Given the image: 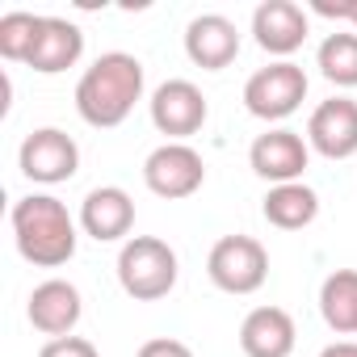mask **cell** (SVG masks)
<instances>
[{
    "mask_svg": "<svg viewBox=\"0 0 357 357\" xmlns=\"http://www.w3.org/2000/svg\"><path fill=\"white\" fill-rule=\"evenodd\" d=\"M143 97V63L126 51H109L101 55L76 84V109L89 126H118L126 122V114L135 109V101Z\"/></svg>",
    "mask_w": 357,
    "mask_h": 357,
    "instance_id": "obj_1",
    "label": "cell"
},
{
    "mask_svg": "<svg viewBox=\"0 0 357 357\" xmlns=\"http://www.w3.org/2000/svg\"><path fill=\"white\" fill-rule=\"evenodd\" d=\"M13 236H17L22 257L43 269H55V265L72 261V252H76L72 215L51 194H30L13 206Z\"/></svg>",
    "mask_w": 357,
    "mask_h": 357,
    "instance_id": "obj_2",
    "label": "cell"
},
{
    "mask_svg": "<svg viewBox=\"0 0 357 357\" xmlns=\"http://www.w3.org/2000/svg\"><path fill=\"white\" fill-rule=\"evenodd\" d=\"M118 282L130 298L155 303L176 286V252L155 236H135L118 252Z\"/></svg>",
    "mask_w": 357,
    "mask_h": 357,
    "instance_id": "obj_3",
    "label": "cell"
},
{
    "mask_svg": "<svg viewBox=\"0 0 357 357\" xmlns=\"http://www.w3.org/2000/svg\"><path fill=\"white\" fill-rule=\"evenodd\" d=\"M206 273L227 294H252L269 278V252L252 236H223L206 257Z\"/></svg>",
    "mask_w": 357,
    "mask_h": 357,
    "instance_id": "obj_4",
    "label": "cell"
},
{
    "mask_svg": "<svg viewBox=\"0 0 357 357\" xmlns=\"http://www.w3.org/2000/svg\"><path fill=\"white\" fill-rule=\"evenodd\" d=\"M303 97H307V76H303V68L290 63V59L252 72L248 84H244V105H248V114L269 118V122H273V118H290V114L303 105Z\"/></svg>",
    "mask_w": 357,
    "mask_h": 357,
    "instance_id": "obj_5",
    "label": "cell"
},
{
    "mask_svg": "<svg viewBox=\"0 0 357 357\" xmlns=\"http://www.w3.org/2000/svg\"><path fill=\"white\" fill-rule=\"evenodd\" d=\"M143 181L160 198H190L206 181V164H202V155L190 143H164V147H155L147 155Z\"/></svg>",
    "mask_w": 357,
    "mask_h": 357,
    "instance_id": "obj_6",
    "label": "cell"
},
{
    "mask_svg": "<svg viewBox=\"0 0 357 357\" xmlns=\"http://www.w3.org/2000/svg\"><path fill=\"white\" fill-rule=\"evenodd\" d=\"M80 168V147L72 135L55 130V126H43L34 135H26L22 143V172L30 181H43V185H59L68 176H76Z\"/></svg>",
    "mask_w": 357,
    "mask_h": 357,
    "instance_id": "obj_7",
    "label": "cell"
},
{
    "mask_svg": "<svg viewBox=\"0 0 357 357\" xmlns=\"http://www.w3.org/2000/svg\"><path fill=\"white\" fill-rule=\"evenodd\" d=\"M206 97L194 80H164L155 93H151V122L160 135H172V139H185V135H198L202 122H206Z\"/></svg>",
    "mask_w": 357,
    "mask_h": 357,
    "instance_id": "obj_8",
    "label": "cell"
},
{
    "mask_svg": "<svg viewBox=\"0 0 357 357\" xmlns=\"http://www.w3.org/2000/svg\"><path fill=\"white\" fill-rule=\"evenodd\" d=\"M311 147L328 160H344L357 151V101L353 97H332L324 105H315L311 122H307Z\"/></svg>",
    "mask_w": 357,
    "mask_h": 357,
    "instance_id": "obj_9",
    "label": "cell"
},
{
    "mask_svg": "<svg viewBox=\"0 0 357 357\" xmlns=\"http://www.w3.org/2000/svg\"><path fill=\"white\" fill-rule=\"evenodd\" d=\"M248 160H252L257 176H265L273 185H290L307 168V143L294 130H265V135H257Z\"/></svg>",
    "mask_w": 357,
    "mask_h": 357,
    "instance_id": "obj_10",
    "label": "cell"
},
{
    "mask_svg": "<svg viewBox=\"0 0 357 357\" xmlns=\"http://www.w3.org/2000/svg\"><path fill=\"white\" fill-rule=\"evenodd\" d=\"M185 51L198 68L219 72L240 55V30L236 22H227L223 13H202L185 26Z\"/></svg>",
    "mask_w": 357,
    "mask_h": 357,
    "instance_id": "obj_11",
    "label": "cell"
},
{
    "mask_svg": "<svg viewBox=\"0 0 357 357\" xmlns=\"http://www.w3.org/2000/svg\"><path fill=\"white\" fill-rule=\"evenodd\" d=\"M252 34L269 55H290L307 38V13L294 0H265L252 13Z\"/></svg>",
    "mask_w": 357,
    "mask_h": 357,
    "instance_id": "obj_12",
    "label": "cell"
},
{
    "mask_svg": "<svg viewBox=\"0 0 357 357\" xmlns=\"http://www.w3.org/2000/svg\"><path fill=\"white\" fill-rule=\"evenodd\" d=\"M30 324L47 336H68L80 324V290L63 278H51L34 286L30 294Z\"/></svg>",
    "mask_w": 357,
    "mask_h": 357,
    "instance_id": "obj_13",
    "label": "cell"
},
{
    "mask_svg": "<svg viewBox=\"0 0 357 357\" xmlns=\"http://www.w3.org/2000/svg\"><path fill=\"white\" fill-rule=\"evenodd\" d=\"M80 223H84V231H89L93 240H101V244H105V240H118V236H126L130 223H135V202H130L126 190L101 185V190H93V194L84 198Z\"/></svg>",
    "mask_w": 357,
    "mask_h": 357,
    "instance_id": "obj_14",
    "label": "cell"
},
{
    "mask_svg": "<svg viewBox=\"0 0 357 357\" xmlns=\"http://www.w3.org/2000/svg\"><path fill=\"white\" fill-rule=\"evenodd\" d=\"M240 344L248 357H290L294 349V319L282 307H257L248 311L240 328Z\"/></svg>",
    "mask_w": 357,
    "mask_h": 357,
    "instance_id": "obj_15",
    "label": "cell"
},
{
    "mask_svg": "<svg viewBox=\"0 0 357 357\" xmlns=\"http://www.w3.org/2000/svg\"><path fill=\"white\" fill-rule=\"evenodd\" d=\"M84 51V34L80 26H72L68 17H43V30H38V43H34V55H30V68L34 72H63L80 59Z\"/></svg>",
    "mask_w": 357,
    "mask_h": 357,
    "instance_id": "obj_16",
    "label": "cell"
},
{
    "mask_svg": "<svg viewBox=\"0 0 357 357\" xmlns=\"http://www.w3.org/2000/svg\"><path fill=\"white\" fill-rule=\"evenodd\" d=\"M319 215V198L311 185L303 181H290V185H273L265 194V219L282 231H303L311 219Z\"/></svg>",
    "mask_w": 357,
    "mask_h": 357,
    "instance_id": "obj_17",
    "label": "cell"
},
{
    "mask_svg": "<svg viewBox=\"0 0 357 357\" xmlns=\"http://www.w3.org/2000/svg\"><path fill=\"white\" fill-rule=\"evenodd\" d=\"M319 311L332 332H357V269H336L324 278Z\"/></svg>",
    "mask_w": 357,
    "mask_h": 357,
    "instance_id": "obj_18",
    "label": "cell"
},
{
    "mask_svg": "<svg viewBox=\"0 0 357 357\" xmlns=\"http://www.w3.org/2000/svg\"><path fill=\"white\" fill-rule=\"evenodd\" d=\"M319 72L340 84V89H353L357 84V34L349 30H336L319 43Z\"/></svg>",
    "mask_w": 357,
    "mask_h": 357,
    "instance_id": "obj_19",
    "label": "cell"
},
{
    "mask_svg": "<svg viewBox=\"0 0 357 357\" xmlns=\"http://www.w3.org/2000/svg\"><path fill=\"white\" fill-rule=\"evenodd\" d=\"M38 30H43V17L22 13V9L5 13V17H0V55L17 59V63H30L34 43H38Z\"/></svg>",
    "mask_w": 357,
    "mask_h": 357,
    "instance_id": "obj_20",
    "label": "cell"
},
{
    "mask_svg": "<svg viewBox=\"0 0 357 357\" xmlns=\"http://www.w3.org/2000/svg\"><path fill=\"white\" fill-rule=\"evenodd\" d=\"M38 357H101V353H97V344L84 340V336H55V340L43 344Z\"/></svg>",
    "mask_w": 357,
    "mask_h": 357,
    "instance_id": "obj_21",
    "label": "cell"
},
{
    "mask_svg": "<svg viewBox=\"0 0 357 357\" xmlns=\"http://www.w3.org/2000/svg\"><path fill=\"white\" fill-rule=\"evenodd\" d=\"M139 357H194V349L185 340H172V336H155L139 349Z\"/></svg>",
    "mask_w": 357,
    "mask_h": 357,
    "instance_id": "obj_22",
    "label": "cell"
},
{
    "mask_svg": "<svg viewBox=\"0 0 357 357\" xmlns=\"http://www.w3.org/2000/svg\"><path fill=\"white\" fill-rule=\"evenodd\" d=\"M353 5H357V0H315V13H324V17H344V22H353Z\"/></svg>",
    "mask_w": 357,
    "mask_h": 357,
    "instance_id": "obj_23",
    "label": "cell"
},
{
    "mask_svg": "<svg viewBox=\"0 0 357 357\" xmlns=\"http://www.w3.org/2000/svg\"><path fill=\"white\" fill-rule=\"evenodd\" d=\"M319 357H357V344H353V340H336V344H328Z\"/></svg>",
    "mask_w": 357,
    "mask_h": 357,
    "instance_id": "obj_24",
    "label": "cell"
},
{
    "mask_svg": "<svg viewBox=\"0 0 357 357\" xmlns=\"http://www.w3.org/2000/svg\"><path fill=\"white\" fill-rule=\"evenodd\" d=\"M9 93H13L9 76H0V114H9Z\"/></svg>",
    "mask_w": 357,
    "mask_h": 357,
    "instance_id": "obj_25",
    "label": "cell"
},
{
    "mask_svg": "<svg viewBox=\"0 0 357 357\" xmlns=\"http://www.w3.org/2000/svg\"><path fill=\"white\" fill-rule=\"evenodd\" d=\"M353 26H357V5H353Z\"/></svg>",
    "mask_w": 357,
    "mask_h": 357,
    "instance_id": "obj_26",
    "label": "cell"
}]
</instances>
